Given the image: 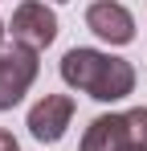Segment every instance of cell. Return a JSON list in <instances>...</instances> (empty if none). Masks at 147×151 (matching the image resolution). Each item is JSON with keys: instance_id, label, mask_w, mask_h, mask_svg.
<instances>
[{"instance_id": "3", "label": "cell", "mask_w": 147, "mask_h": 151, "mask_svg": "<svg viewBox=\"0 0 147 151\" xmlns=\"http://www.w3.org/2000/svg\"><path fill=\"white\" fill-rule=\"evenodd\" d=\"M37 70H41L37 49H24V45L0 49V110H12L29 94V86L37 82Z\"/></svg>"}, {"instance_id": "5", "label": "cell", "mask_w": 147, "mask_h": 151, "mask_svg": "<svg viewBox=\"0 0 147 151\" xmlns=\"http://www.w3.org/2000/svg\"><path fill=\"white\" fill-rule=\"evenodd\" d=\"M74 119V98L70 94H45L29 110V135L37 143H57Z\"/></svg>"}, {"instance_id": "8", "label": "cell", "mask_w": 147, "mask_h": 151, "mask_svg": "<svg viewBox=\"0 0 147 151\" xmlns=\"http://www.w3.org/2000/svg\"><path fill=\"white\" fill-rule=\"evenodd\" d=\"M4 33H8V29H4V21H0V45H4Z\"/></svg>"}, {"instance_id": "4", "label": "cell", "mask_w": 147, "mask_h": 151, "mask_svg": "<svg viewBox=\"0 0 147 151\" xmlns=\"http://www.w3.org/2000/svg\"><path fill=\"white\" fill-rule=\"evenodd\" d=\"M8 33L24 49H45V45H53V37H57V17L41 0H24V4H17V12L8 21Z\"/></svg>"}, {"instance_id": "2", "label": "cell", "mask_w": 147, "mask_h": 151, "mask_svg": "<svg viewBox=\"0 0 147 151\" xmlns=\"http://www.w3.org/2000/svg\"><path fill=\"white\" fill-rule=\"evenodd\" d=\"M82 151H147V106L98 114L82 135Z\"/></svg>"}, {"instance_id": "7", "label": "cell", "mask_w": 147, "mask_h": 151, "mask_svg": "<svg viewBox=\"0 0 147 151\" xmlns=\"http://www.w3.org/2000/svg\"><path fill=\"white\" fill-rule=\"evenodd\" d=\"M0 151H21L17 139H12V131H0Z\"/></svg>"}, {"instance_id": "6", "label": "cell", "mask_w": 147, "mask_h": 151, "mask_svg": "<svg viewBox=\"0 0 147 151\" xmlns=\"http://www.w3.org/2000/svg\"><path fill=\"white\" fill-rule=\"evenodd\" d=\"M86 29L98 33L102 41H110V45H131L135 41V17L119 0H94L86 8Z\"/></svg>"}, {"instance_id": "1", "label": "cell", "mask_w": 147, "mask_h": 151, "mask_svg": "<svg viewBox=\"0 0 147 151\" xmlns=\"http://www.w3.org/2000/svg\"><path fill=\"white\" fill-rule=\"evenodd\" d=\"M61 82L90 94L94 102H119L135 90V65L122 61V57H110L102 49H70L61 57Z\"/></svg>"}]
</instances>
